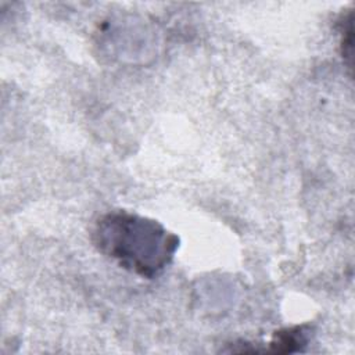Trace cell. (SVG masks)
<instances>
[{
  "label": "cell",
  "mask_w": 355,
  "mask_h": 355,
  "mask_svg": "<svg viewBox=\"0 0 355 355\" xmlns=\"http://www.w3.org/2000/svg\"><path fill=\"white\" fill-rule=\"evenodd\" d=\"M90 236L98 252L146 279L157 277L171 265L180 243L158 220L125 209L100 215Z\"/></svg>",
  "instance_id": "obj_1"
},
{
  "label": "cell",
  "mask_w": 355,
  "mask_h": 355,
  "mask_svg": "<svg viewBox=\"0 0 355 355\" xmlns=\"http://www.w3.org/2000/svg\"><path fill=\"white\" fill-rule=\"evenodd\" d=\"M312 336V327L309 324H298L284 327L273 333L268 348L263 352L273 354H291L304 351Z\"/></svg>",
  "instance_id": "obj_2"
},
{
  "label": "cell",
  "mask_w": 355,
  "mask_h": 355,
  "mask_svg": "<svg viewBox=\"0 0 355 355\" xmlns=\"http://www.w3.org/2000/svg\"><path fill=\"white\" fill-rule=\"evenodd\" d=\"M352 11H348L347 15H343L340 21V47L343 60L347 62L348 68H351L352 60Z\"/></svg>",
  "instance_id": "obj_3"
}]
</instances>
